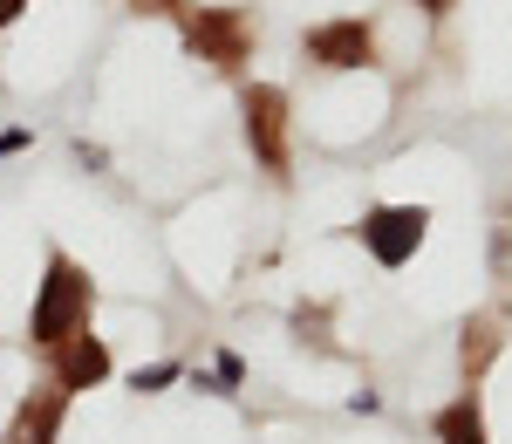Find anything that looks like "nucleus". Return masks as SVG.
<instances>
[{
    "mask_svg": "<svg viewBox=\"0 0 512 444\" xmlns=\"http://www.w3.org/2000/svg\"><path fill=\"white\" fill-rule=\"evenodd\" d=\"M89 301H96L89 274H82L69 253H48V274H41V287H35V315H28V335H35L41 349L69 342L76 328H89Z\"/></svg>",
    "mask_w": 512,
    "mask_h": 444,
    "instance_id": "1",
    "label": "nucleus"
},
{
    "mask_svg": "<svg viewBox=\"0 0 512 444\" xmlns=\"http://www.w3.org/2000/svg\"><path fill=\"white\" fill-rule=\"evenodd\" d=\"M239 110H246V144H253V158L267 164L274 178H287V96H280L274 82H253Z\"/></svg>",
    "mask_w": 512,
    "mask_h": 444,
    "instance_id": "2",
    "label": "nucleus"
},
{
    "mask_svg": "<svg viewBox=\"0 0 512 444\" xmlns=\"http://www.w3.org/2000/svg\"><path fill=\"white\" fill-rule=\"evenodd\" d=\"M246 14H233V7H198V14H185V48H192L198 62H212V69H239L246 62Z\"/></svg>",
    "mask_w": 512,
    "mask_h": 444,
    "instance_id": "3",
    "label": "nucleus"
},
{
    "mask_svg": "<svg viewBox=\"0 0 512 444\" xmlns=\"http://www.w3.org/2000/svg\"><path fill=\"white\" fill-rule=\"evenodd\" d=\"M424 226H431V212H424V205H376L355 233H362V246H369L383 267H403V260L424 246Z\"/></svg>",
    "mask_w": 512,
    "mask_h": 444,
    "instance_id": "4",
    "label": "nucleus"
},
{
    "mask_svg": "<svg viewBox=\"0 0 512 444\" xmlns=\"http://www.w3.org/2000/svg\"><path fill=\"white\" fill-rule=\"evenodd\" d=\"M48 356H55V390H62V397L96 390V383L110 376V349H103V335H89V328H76L69 342H55Z\"/></svg>",
    "mask_w": 512,
    "mask_h": 444,
    "instance_id": "5",
    "label": "nucleus"
},
{
    "mask_svg": "<svg viewBox=\"0 0 512 444\" xmlns=\"http://www.w3.org/2000/svg\"><path fill=\"white\" fill-rule=\"evenodd\" d=\"M369 55H376V41H369L362 21H321V28H308V62H321V69H369Z\"/></svg>",
    "mask_w": 512,
    "mask_h": 444,
    "instance_id": "6",
    "label": "nucleus"
},
{
    "mask_svg": "<svg viewBox=\"0 0 512 444\" xmlns=\"http://www.w3.org/2000/svg\"><path fill=\"white\" fill-rule=\"evenodd\" d=\"M62 390H48V397H28L21 404V417H14V438L7 444H55V431H62Z\"/></svg>",
    "mask_w": 512,
    "mask_h": 444,
    "instance_id": "7",
    "label": "nucleus"
},
{
    "mask_svg": "<svg viewBox=\"0 0 512 444\" xmlns=\"http://www.w3.org/2000/svg\"><path fill=\"white\" fill-rule=\"evenodd\" d=\"M437 444H485V417H478L472 397H458V404L437 410Z\"/></svg>",
    "mask_w": 512,
    "mask_h": 444,
    "instance_id": "8",
    "label": "nucleus"
},
{
    "mask_svg": "<svg viewBox=\"0 0 512 444\" xmlns=\"http://www.w3.org/2000/svg\"><path fill=\"white\" fill-rule=\"evenodd\" d=\"M499 349V335H492V322H478V328H465V369H485V356Z\"/></svg>",
    "mask_w": 512,
    "mask_h": 444,
    "instance_id": "9",
    "label": "nucleus"
},
{
    "mask_svg": "<svg viewBox=\"0 0 512 444\" xmlns=\"http://www.w3.org/2000/svg\"><path fill=\"white\" fill-rule=\"evenodd\" d=\"M178 376H185L178 363H151V369H137V376H130V390H164V383H178Z\"/></svg>",
    "mask_w": 512,
    "mask_h": 444,
    "instance_id": "10",
    "label": "nucleus"
},
{
    "mask_svg": "<svg viewBox=\"0 0 512 444\" xmlns=\"http://www.w3.org/2000/svg\"><path fill=\"white\" fill-rule=\"evenodd\" d=\"M239 376H246V363H239L233 349H219V390H233Z\"/></svg>",
    "mask_w": 512,
    "mask_h": 444,
    "instance_id": "11",
    "label": "nucleus"
},
{
    "mask_svg": "<svg viewBox=\"0 0 512 444\" xmlns=\"http://www.w3.org/2000/svg\"><path fill=\"white\" fill-rule=\"evenodd\" d=\"M76 158L89 164V171H103V164H110V151H103V144H76Z\"/></svg>",
    "mask_w": 512,
    "mask_h": 444,
    "instance_id": "12",
    "label": "nucleus"
},
{
    "mask_svg": "<svg viewBox=\"0 0 512 444\" xmlns=\"http://www.w3.org/2000/svg\"><path fill=\"white\" fill-rule=\"evenodd\" d=\"M14 151H28V130H0V158H14Z\"/></svg>",
    "mask_w": 512,
    "mask_h": 444,
    "instance_id": "13",
    "label": "nucleus"
},
{
    "mask_svg": "<svg viewBox=\"0 0 512 444\" xmlns=\"http://www.w3.org/2000/svg\"><path fill=\"white\" fill-rule=\"evenodd\" d=\"M130 7H137V14H178L185 0H130Z\"/></svg>",
    "mask_w": 512,
    "mask_h": 444,
    "instance_id": "14",
    "label": "nucleus"
},
{
    "mask_svg": "<svg viewBox=\"0 0 512 444\" xmlns=\"http://www.w3.org/2000/svg\"><path fill=\"white\" fill-rule=\"evenodd\" d=\"M21 7H28V0H0V28H14V21H21Z\"/></svg>",
    "mask_w": 512,
    "mask_h": 444,
    "instance_id": "15",
    "label": "nucleus"
},
{
    "mask_svg": "<svg viewBox=\"0 0 512 444\" xmlns=\"http://www.w3.org/2000/svg\"><path fill=\"white\" fill-rule=\"evenodd\" d=\"M417 7H431V14H444V7H451V0H417Z\"/></svg>",
    "mask_w": 512,
    "mask_h": 444,
    "instance_id": "16",
    "label": "nucleus"
}]
</instances>
